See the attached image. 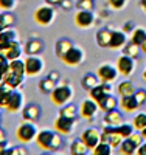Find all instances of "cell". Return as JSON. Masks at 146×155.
<instances>
[{
  "label": "cell",
  "instance_id": "obj_3",
  "mask_svg": "<svg viewBox=\"0 0 146 155\" xmlns=\"http://www.w3.org/2000/svg\"><path fill=\"white\" fill-rule=\"evenodd\" d=\"M73 95H75L73 93V87L64 84V85H56L55 90L50 93V98H51V102L56 107H62V106L67 104V102L72 101Z\"/></svg>",
  "mask_w": 146,
  "mask_h": 155
},
{
  "label": "cell",
  "instance_id": "obj_45",
  "mask_svg": "<svg viewBox=\"0 0 146 155\" xmlns=\"http://www.w3.org/2000/svg\"><path fill=\"white\" fill-rule=\"evenodd\" d=\"M134 30H135V23H134V22H126V23L123 25V33H126V34L132 33Z\"/></svg>",
  "mask_w": 146,
  "mask_h": 155
},
{
  "label": "cell",
  "instance_id": "obj_49",
  "mask_svg": "<svg viewBox=\"0 0 146 155\" xmlns=\"http://www.w3.org/2000/svg\"><path fill=\"white\" fill-rule=\"evenodd\" d=\"M47 2V5H51V6H59V3H61V0H45Z\"/></svg>",
  "mask_w": 146,
  "mask_h": 155
},
{
  "label": "cell",
  "instance_id": "obj_9",
  "mask_svg": "<svg viewBox=\"0 0 146 155\" xmlns=\"http://www.w3.org/2000/svg\"><path fill=\"white\" fill-rule=\"evenodd\" d=\"M23 93L22 92H19L17 88H14L11 92V95H9V98H8V102H6V106H5V109H6V112L8 113H17V112H20L22 109H23Z\"/></svg>",
  "mask_w": 146,
  "mask_h": 155
},
{
  "label": "cell",
  "instance_id": "obj_15",
  "mask_svg": "<svg viewBox=\"0 0 146 155\" xmlns=\"http://www.w3.org/2000/svg\"><path fill=\"white\" fill-rule=\"evenodd\" d=\"M95 22V16L92 11H84V9H78V12L75 14V23L78 28H89L92 27Z\"/></svg>",
  "mask_w": 146,
  "mask_h": 155
},
{
  "label": "cell",
  "instance_id": "obj_6",
  "mask_svg": "<svg viewBox=\"0 0 146 155\" xmlns=\"http://www.w3.org/2000/svg\"><path fill=\"white\" fill-rule=\"evenodd\" d=\"M84 58H86L84 50L79 48V47H76V45H73V47L67 51V53L61 58V61L65 64V65H69V67H78L79 64L84 61Z\"/></svg>",
  "mask_w": 146,
  "mask_h": 155
},
{
  "label": "cell",
  "instance_id": "obj_29",
  "mask_svg": "<svg viewBox=\"0 0 146 155\" xmlns=\"http://www.w3.org/2000/svg\"><path fill=\"white\" fill-rule=\"evenodd\" d=\"M110 34H112V30H107V28L100 30L97 33V44L103 48H107L109 41H110Z\"/></svg>",
  "mask_w": 146,
  "mask_h": 155
},
{
  "label": "cell",
  "instance_id": "obj_7",
  "mask_svg": "<svg viewBox=\"0 0 146 155\" xmlns=\"http://www.w3.org/2000/svg\"><path fill=\"white\" fill-rule=\"evenodd\" d=\"M23 64H25V74L30 76V78L39 76L42 73V70H44V61H42V58H39L36 54L28 56L23 61Z\"/></svg>",
  "mask_w": 146,
  "mask_h": 155
},
{
  "label": "cell",
  "instance_id": "obj_23",
  "mask_svg": "<svg viewBox=\"0 0 146 155\" xmlns=\"http://www.w3.org/2000/svg\"><path fill=\"white\" fill-rule=\"evenodd\" d=\"M75 44H73V41L72 39H67V37H62V39H59V41L56 42V45H55V53H56V56L61 59L67 51L73 47Z\"/></svg>",
  "mask_w": 146,
  "mask_h": 155
},
{
  "label": "cell",
  "instance_id": "obj_8",
  "mask_svg": "<svg viewBox=\"0 0 146 155\" xmlns=\"http://www.w3.org/2000/svg\"><path fill=\"white\" fill-rule=\"evenodd\" d=\"M117 70L124 78L132 76L134 71H135V59L131 58V56H126V54L118 56V59H117Z\"/></svg>",
  "mask_w": 146,
  "mask_h": 155
},
{
  "label": "cell",
  "instance_id": "obj_43",
  "mask_svg": "<svg viewBox=\"0 0 146 155\" xmlns=\"http://www.w3.org/2000/svg\"><path fill=\"white\" fill-rule=\"evenodd\" d=\"M6 67H8V61L5 59L3 54H0V82L3 81V74L6 71Z\"/></svg>",
  "mask_w": 146,
  "mask_h": 155
},
{
  "label": "cell",
  "instance_id": "obj_20",
  "mask_svg": "<svg viewBox=\"0 0 146 155\" xmlns=\"http://www.w3.org/2000/svg\"><path fill=\"white\" fill-rule=\"evenodd\" d=\"M16 41H17V31L12 30V27H6L0 30V48H3Z\"/></svg>",
  "mask_w": 146,
  "mask_h": 155
},
{
  "label": "cell",
  "instance_id": "obj_13",
  "mask_svg": "<svg viewBox=\"0 0 146 155\" xmlns=\"http://www.w3.org/2000/svg\"><path fill=\"white\" fill-rule=\"evenodd\" d=\"M98 102H95L92 98H87V99H84L83 102H81V106H79V116L81 118H84V120H92L93 116L97 115V112H98Z\"/></svg>",
  "mask_w": 146,
  "mask_h": 155
},
{
  "label": "cell",
  "instance_id": "obj_1",
  "mask_svg": "<svg viewBox=\"0 0 146 155\" xmlns=\"http://www.w3.org/2000/svg\"><path fill=\"white\" fill-rule=\"evenodd\" d=\"M25 64L23 61L19 59H12L8 62L6 71L3 74V82H6L8 85H11L12 88H17L19 85L23 84L25 81Z\"/></svg>",
  "mask_w": 146,
  "mask_h": 155
},
{
  "label": "cell",
  "instance_id": "obj_39",
  "mask_svg": "<svg viewBox=\"0 0 146 155\" xmlns=\"http://www.w3.org/2000/svg\"><path fill=\"white\" fill-rule=\"evenodd\" d=\"M78 9H84V11H93L95 8V0H78L75 3Z\"/></svg>",
  "mask_w": 146,
  "mask_h": 155
},
{
  "label": "cell",
  "instance_id": "obj_46",
  "mask_svg": "<svg viewBox=\"0 0 146 155\" xmlns=\"http://www.w3.org/2000/svg\"><path fill=\"white\" fill-rule=\"evenodd\" d=\"M48 78H50V79H53L55 82H58V81L61 79V74H59V71L53 70V71H50V73H48Z\"/></svg>",
  "mask_w": 146,
  "mask_h": 155
},
{
  "label": "cell",
  "instance_id": "obj_40",
  "mask_svg": "<svg viewBox=\"0 0 146 155\" xmlns=\"http://www.w3.org/2000/svg\"><path fill=\"white\" fill-rule=\"evenodd\" d=\"M17 0H0V9L2 11H12L16 8Z\"/></svg>",
  "mask_w": 146,
  "mask_h": 155
},
{
  "label": "cell",
  "instance_id": "obj_21",
  "mask_svg": "<svg viewBox=\"0 0 146 155\" xmlns=\"http://www.w3.org/2000/svg\"><path fill=\"white\" fill-rule=\"evenodd\" d=\"M126 42H127V39H126V33L112 30V34H110V41H109V45H107V48H112V50L121 48V47H124V45H126Z\"/></svg>",
  "mask_w": 146,
  "mask_h": 155
},
{
  "label": "cell",
  "instance_id": "obj_12",
  "mask_svg": "<svg viewBox=\"0 0 146 155\" xmlns=\"http://www.w3.org/2000/svg\"><path fill=\"white\" fill-rule=\"evenodd\" d=\"M41 115H42V109L37 102H28V104H25L23 109H22V118L25 121L37 123L41 120Z\"/></svg>",
  "mask_w": 146,
  "mask_h": 155
},
{
  "label": "cell",
  "instance_id": "obj_24",
  "mask_svg": "<svg viewBox=\"0 0 146 155\" xmlns=\"http://www.w3.org/2000/svg\"><path fill=\"white\" fill-rule=\"evenodd\" d=\"M98 107L103 110V112H109L112 109H117L118 107V99L114 96V95H106L103 99L98 101Z\"/></svg>",
  "mask_w": 146,
  "mask_h": 155
},
{
  "label": "cell",
  "instance_id": "obj_33",
  "mask_svg": "<svg viewBox=\"0 0 146 155\" xmlns=\"http://www.w3.org/2000/svg\"><path fill=\"white\" fill-rule=\"evenodd\" d=\"M87 152H89V149H87V146L81 141V138L75 140L73 143H72V146H70V153H72V155H84V153H87Z\"/></svg>",
  "mask_w": 146,
  "mask_h": 155
},
{
  "label": "cell",
  "instance_id": "obj_2",
  "mask_svg": "<svg viewBox=\"0 0 146 155\" xmlns=\"http://www.w3.org/2000/svg\"><path fill=\"white\" fill-rule=\"evenodd\" d=\"M36 143L42 150L55 152L62 147V137L59 132L53 130H41L36 135Z\"/></svg>",
  "mask_w": 146,
  "mask_h": 155
},
{
  "label": "cell",
  "instance_id": "obj_27",
  "mask_svg": "<svg viewBox=\"0 0 146 155\" xmlns=\"http://www.w3.org/2000/svg\"><path fill=\"white\" fill-rule=\"evenodd\" d=\"M58 85V82H55L53 79H50V78H44V79L39 81V92H41L42 95H50L53 90H55V87Z\"/></svg>",
  "mask_w": 146,
  "mask_h": 155
},
{
  "label": "cell",
  "instance_id": "obj_16",
  "mask_svg": "<svg viewBox=\"0 0 146 155\" xmlns=\"http://www.w3.org/2000/svg\"><path fill=\"white\" fill-rule=\"evenodd\" d=\"M22 51H23V48H22L20 42L16 41V42H11L9 45H6L3 48H0V54H3L6 61H12V59H19Z\"/></svg>",
  "mask_w": 146,
  "mask_h": 155
},
{
  "label": "cell",
  "instance_id": "obj_32",
  "mask_svg": "<svg viewBox=\"0 0 146 155\" xmlns=\"http://www.w3.org/2000/svg\"><path fill=\"white\" fill-rule=\"evenodd\" d=\"M14 23H16V17H14V14H11L9 11L0 12V28L12 27Z\"/></svg>",
  "mask_w": 146,
  "mask_h": 155
},
{
  "label": "cell",
  "instance_id": "obj_34",
  "mask_svg": "<svg viewBox=\"0 0 146 155\" xmlns=\"http://www.w3.org/2000/svg\"><path fill=\"white\" fill-rule=\"evenodd\" d=\"M92 153L93 155H110L112 153V146L106 141H100V143L92 149Z\"/></svg>",
  "mask_w": 146,
  "mask_h": 155
},
{
  "label": "cell",
  "instance_id": "obj_42",
  "mask_svg": "<svg viewBox=\"0 0 146 155\" xmlns=\"http://www.w3.org/2000/svg\"><path fill=\"white\" fill-rule=\"evenodd\" d=\"M107 3L112 9H123L126 6V0H107Z\"/></svg>",
  "mask_w": 146,
  "mask_h": 155
},
{
  "label": "cell",
  "instance_id": "obj_14",
  "mask_svg": "<svg viewBox=\"0 0 146 155\" xmlns=\"http://www.w3.org/2000/svg\"><path fill=\"white\" fill-rule=\"evenodd\" d=\"M81 141L87 146L89 150H92V149H93V147L100 143V141H101V132L98 130L97 127H90V129H87V130L83 132Z\"/></svg>",
  "mask_w": 146,
  "mask_h": 155
},
{
  "label": "cell",
  "instance_id": "obj_18",
  "mask_svg": "<svg viewBox=\"0 0 146 155\" xmlns=\"http://www.w3.org/2000/svg\"><path fill=\"white\" fill-rule=\"evenodd\" d=\"M103 121H104L106 126L117 127V126H120L121 123H124V116L118 109H112L109 112H104V120Z\"/></svg>",
  "mask_w": 146,
  "mask_h": 155
},
{
  "label": "cell",
  "instance_id": "obj_19",
  "mask_svg": "<svg viewBox=\"0 0 146 155\" xmlns=\"http://www.w3.org/2000/svg\"><path fill=\"white\" fill-rule=\"evenodd\" d=\"M109 93H110V84L101 82L100 85H97L92 90H89V98H92L95 102H98L100 99H103L106 95H109Z\"/></svg>",
  "mask_w": 146,
  "mask_h": 155
},
{
  "label": "cell",
  "instance_id": "obj_50",
  "mask_svg": "<svg viewBox=\"0 0 146 155\" xmlns=\"http://www.w3.org/2000/svg\"><path fill=\"white\" fill-rule=\"evenodd\" d=\"M140 50H141V53H144V54H146V39L143 41V44L140 45Z\"/></svg>",
  "mask_w": 146,
  "mask_h": 155
},
{
  "label": "cell",
  "instance_id": "obj_48",
  "mask_svg": "<svg viewBox=\"0 0 146 155\" xmlns=\"http://www.w3.org/2000/svg\"><path fill=\"white\" fill-rule=\"evenodd\" d=\"M3 141H6V132L0 127V143H3Z\"/></svg>",
  "mask_w": 146,
  "mask_h": 155
},
{
  "label": "cell",
  "instance_id": "obj_10",
  "mask_svg": "<svg viewBox=\"0 0 146 155\" xmlns=\"http://www.w3.org/2000/svg\"><path fill=\"white\" fill-rule=\"evenodd\" d=\"M75 123H76V120L59 113L56 121H55V130L59 132L61 135H70L75 130Z\"/></svg>",
  "mask_w": 146,
  "mask_h": 155
},
{
  "label": "cell",
  "instance_id": "obj_5",
  "mask_svg": "<svg viewBox=\"0 0 146 155\" xmlns=\"http://www.w3.org/2000/svg\"><path fill=\"white\" fill-rule=\"evenodd\" d=\"M55 8H53L51 5H44V6H39L36 11H34V22L37 25H41V27H48V25L53 23V20H55Z\"/></svg>",
  "mask_w": 146,
  "mask_h": 155
},
{
  "label": "cell",
  "instance_id": "obj_52",
  "mask_svg": "<svg viewBox=\"0 0 146 155\" xmlns=\"http://www.w3.org/2000/svg\"><path fill=\"white\" fill-rule=\"evenodd\" d=\"M140 135L143 137V140H146V127L143 129V130H140Z\"/></svg>",
  "mask_w": 146,
  "mask_h": 155
},
{
  "label": "cell",
  "instance_id": "obj_22",
  "mask_svg": "<svg viewBox=\"0 0 146 155\" xmlns=\"http://www.w3.org/2000/svg\"><path fill=\"white\" fill-rule=\"evenodd\" d=\"M118 104H120V107L123 109V112H127V113H132V112H135V110L140 109V104L137 102L134 95L132 96H123Z\"/></svg>",
  "mask_w": 146,
  "mask_h": 155
},
{
  "label": "cell",
  "instance_id": "obj_44",
  "mask_svg": "<svg viewBox=\"0 0 146 155\" xmlns=\"http://www.w3.org/2000/svg\"><path fill=\"white\" fill-rule=\"evenodd\" d=\"M59 6L62 8V9H72L73 6H75V2L73 0H61V3H59Z\"/></svg>",
  "mask_w": 146,
  "mask_h": 155
},
{
  "label": "cell",
  "instance_id": "obj_30",
  "mask_svg": "<svg viewBox=\"0 0 146 155\" xmlns=\"http://www.w3.org/2000/svg\"><path fill=\"white\" fill-rule=\"evenodd\" d=\"M118 149H120V153H121V155H132V153H135L137 146L132 143L129 138H124V140L121 141V144L118 146Z\"/></svg>",
  "mask_w": 146,
  "mask_h": 155
},
{
  "label": "cell",
  "instance_id": "obj_54",
  "mask_svg": "<svg viewBox=\"0 0 146 155\" xmlns=\"http://www.w3.org/2000/svg\"><path fill=\"white\" fill-rule=\"evenodd\" d=\"M0 123H2V118H0Z\"/></svg>",
  "mask_w": 146,
  "mask_h": 155
},
{
  "label": "cell",
  "instance_id": "obj_47",
  "mask_svg": "<svg viewBox=\"0 0 146 155\" xmlns=\"http://www.w3.org/2000/svg\"><path fill=\"white\" fill-rule=\"evenodd\" d=\"M135 155H146V141H144V143H141V144L137 147Z\"/></svg>",
  "mask_w": 146,
  "mask_h": 155
},
{
  "label": "cell",
  "instance_id": "obj_36",
  "mask_svg": "<svg viewBox=\"0 0 146 155\" xmlns=\"http://www.w3.org/2000/svg\"><path fill=\"white\" fill-rule=\"evenodd\" d=\"M115 130L120 134L123 138H127V137H131L132 134L135 132V129H134V126L132 124H127V123H121L120 126H117V127H114Z\"/></svg>",
  "mask_w": 146,
  "mask_h": 155
},
{
  "label": "cell",
  "instance_id": "obj_25",
  "mask_svg": "<svg viewBox=\"0 0 146 155\" xmlns=\"http://www.w3.org/2000/svg\"><path fill=\"white\" fill-rule=\"evenodd\" d=\"M101 84V81H100V78L97 76V73H86L84 76H83V79H81V85H83V88L84 90H92L93 87H97V85H100Z\"/></svg>",
  "mask_w": 146,
  "mask_h": 155
},
{
  "label": "cell",
  "instance_id": "obj_38",
  "mask_svg": "<svg viewBox=\"0 0 146 155\" xmlns=\"http://www.w3.org/2000/svg\"><path fill=\"white\" fill-rule=\"evenodd\" d=\"M131 34H132L131 42H134V44H137V45H141L143 41L146 39V30H143V28H135Z\"/></svg>",
  "mask_w": 146,
  "mask_h": 155
},
{
  "label": "cell",
  "instance_id": "obj_31",
  "mask_svg": "<svg viewBox=\"0 0 146 155\" xmlns=\"http://www.w3.org/2000/svg\"><path fill=\"white\" fill-rule=\"evenodd\" d=\"M140 53H141L140 45H137V44H134V42H126V45H124V48H123V54L137 59Z\"/></svg>",
  "mask_w": 146,
  "mask_h": 155
},
{
  "label": "cell",
  "instance_id": "obj_28",
  "mask_svg": "<svg viewBox=\"0 0 146 155\" xmlns=\"http://www.w3.org/2000/svg\"><path fill=\"white\" fill-rule=\"evenodd\" d=\"M12 90H14V88H12L11 85H8L6 82H3V81L0 82V107L5 109L6 102H8V98H9Z\"/></svg>",
  "mask_w": 146,
  "mask_h": 155
},
{
  "label": "cell",
  "instance_id": "obj_51",
  "mask_svg": "<svg viewBox=\"0 0 146 155\" xmlns=\"http://www.w3.org/2000/svg\"><path fill=\"white\" fill-rule=\"evenodd\" d=\"M140 6H141V9L146 12V0H140Z\"/></svg>",
  "mask_w": 146,
  "mask_h": 155
},
{
  "label": "cell",
  "instance_id": "obj_37",
  "mask_svg": "<svg viewBox=\"0 0 146 155\" xmlns=\"http://www.w3.org/2000/svg\"><path fill=\"white\" fill-rule=\"evenodd\" d=\"M61 115H65V116H69V118H73L76 120L78 118V107L75 104H70V102H67L65 106L61 107Z\"/></svg>",
  "mask_w": 146,
  "mask_h": 155
},
{
  "label": "cell",
  "instance_id": "obj_4",
  "mask_svg": "<svg viewBox=\"0 0 146 155\" xmlns=\"http://www.w3.org/2000/svg\"><path fill=\"white\" fill-rule=\"evenodd\" d=\"M37 132H39V130H37L36 123H33V121H25V120H23V123L19 124L17 130H16V137H17V140L20 141V143L26 144V143H31L33 140H36Z\"/></svg>",
  "mask_w": 146,
  "mask_h": 155
},
{
  "label": "cell",
  "instance_id": "obj_26",
  "mask_svg": "<svg viewBox=\"0 0 146 155\" xmlns=\"http://www.w3.org/2000/svg\"><path fill=\"white\" fill-rule=\"evenodd\" d=\"M135 90H137V87L132 84L131 81H123V82L118 84V87H117V92H118V95H120L121 98L123 96H132L135 93Z\"/></svg>",
  "mask_w": 146,
  "mask_h": 155
},
{
  "label": "cell",
  "instance_id": "obj_41",
  "mask_svg": "<svg viewBox=\"0 0 146 155\" xmlns=\"http://www.w3.org/2000/svg\"><path fill=\"white\" fill-rule=\"evenodd\" d=\"M134 96H135L137 102L140 104V107H141L143 104H146V90H144V88H137L135 93H134Z\"/></svg>",
  "mask_w": 146,
  "mask_h": 155
},
{
  "label": "cell",
  "instance_id": "obj_53",
  "mask_svg": "<svg viewBox=\"0 0 146 155\" xmlns=\"http://www.w3.org/2000/svg\"><path fill=\"white\" fill-rule=\"evenodd\" d=\"M143 79H144V81H146V70H144V71H143Z\"/></svg>",
  "mask_w": 146,
  "mask_h": 155
},
{
  "label": "cell",
  "instance_id": "obj_35",
  "mask_svg": "<svg viewBox=\"0 0 146 155\" xmlns=\"http://www.w3.org/2000/svg\"><path fill=\"white\" fill-rule=\"evenodd\" d=\"M132 126H134V129L137 132L143 130V129L146 127V113L144 112H140L134 116V120H132Z\"/></svg>",
  "mask_w": 146,
  "mask_h": 155
},
{
  "label": "cell",
  "instance_id": "obj_17",
  "mask_svg": "<svg viewBox=\"0 0 146 155\" xmlns=\"http://www.w3.org/2000/svg\"><path fill=\"white\" fill-rule=\"evenodd\" d=\"M44 48H45V45H44V42H42V39L33 37V39H30V41L25 44L23 51L26 53V56H33V54L39 56V54L44 51Z\"/></svg>",
  "mask_w": 146,
  "mask_h": 155
},
{
  "label": "cell",
  "instance_id": "obj_11",
  "mask_svg": "<svg viewBox=\"0 0 146 155\" xmlns=\"http://www.w3.org/2000/svg\"><path fill=\"white\" fill-rule=\"evenodd\" d=\"M97 76L100 78L101 82L112 84L118 76V70H117V67L110 65V64H103V65H100L98 70H97Z\"/></svg>",
  "mask_w": 146,
  "mask_h": 155
}]
</instances>
